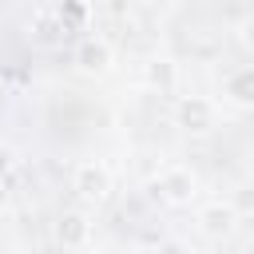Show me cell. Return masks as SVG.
<instances>
[{"mask_svg": "<svg viewBox=\"0 0 254 254\" xmlns=\"http://www.w3.org/2000/svg\"><path fill=\"white\" fill-rule=\"evenodd\" d=\"M155 194L167 202V206H190L198 198V175L190 167H167L159 179H155Z\"/></svg>", "mask_w": 254, "mask_h": 254, "instance_id": "6da1fadb", "label": "cell"}, {"mask_svg": "<svg viewBox=\"0 0 254 254\" xmlns=\"http://www.w3.org/2000/svg\"><path fill=\"white\" fill-rule=\"evenodd\" d=\"M71 187H75V194H79L87 206H99V202L111 198V171H107L99 159H87V163L75 167Z\"/></svg>", "mask_w": 254, "mask_h": 254, "instance_id": "7a4b0ae2", "label": "cell"}, {"mask_svg": "<svg viewBox=\"0 0 254 254\" xmlns=\"http://www.w3.org/2000/svg\"><path fill=\"white\" fill-rule=\"evenodd\" d=\"M238 222H242V214L230 198H210L198 206V230L206 238H230L238 230Z\"/></svg>", "mask_w": 254, "mask_h": 254, "instance_id": "3957f363", "label": "cell"}, {"mask_svg": "<svg viewBox=\"0 0 254 254\" xmlns=\"http://www.w3.org/2000/svg\"><path fill=\"white\" fill-rule=\"evenodd\" d=\"M175 123L187 131V135H206L214 127V103L202 99V95H183L175 103Z\"/></svg>", "mask_w": 254, "mask_h": 254, "instance_id": "277c9868", "label": "cell"}, {"mask_svg": "<svg viewBox=\"0 0 254 254\" xmlns=\"http://www.w3.org/2000/svg\"><path fill=\"white\" fill-rule=\"evenodd\" d=\"M67 32H71V28H67V20H64L56 8H40V12H32V20H28V40H32L36 48H60Z\"/></svg>", "mask_w": 254, "mask_h": 254, "instance_id": "5b68a950", "label": "cell"}, {"mask_svg": "<svg viewBox=\"0 0 254 254\" xmlns=\"http://www.w3.org/2000/svg\"><path fill=\"white\" fill-rule=\"evenodd\" d=\"M111 64H115V52H111V44L107 40H79L75 44V67L83 71V75H107L111 71Z\"/></svg>", "mask_w": 254, "mask_h": 254, "instance_id": "8992f818", "label": "cell"}, {"mask_svg": "<svg viewBox=\"0 0 254 254\" xmlns=\"http://www.w3.org/2000/svg\"><path fill=\"white\" fill-rule=\"evenodd\" d=\"M56 242L67 246V250H79L91 242V218L87 210H64L60 222H56Z\"/></svg>", "mask_w": 254, "mask_h": 254, "instance_id": "52a82bcc", "label": "cell"}, {"mask_svg": "<svg viewBox=\"0 0 254 254\" xmlns=\"http://www.w3.org/2000/svg\"><path fill=\"white\" fill-rule=\"evenodd\" d=\"M143 83H147L151 91H159V95H171V91L179 87V64L167 60V56H151V60L143 64Z\"/></svg>", "mask_w": 254, "mask_h": 254, "instance_id": "ba28073f", "label": "cell"}, {"mask_svg": "<svg viewBox=\"0 0 254 254\" xmlns=\"http://www.w3.org/2000/svg\"><path fill=\"white\" fill-rule=\"evenodd\" d=\"M222 95L234 107H254V67H234L222 83Z\"/></svg>", "mask_w": 254, "mask_h": 254, "instance_id": "9c48e42d", "label": "cell"}, {"mask_svg": "<svg viewBox=\"0 0 254 254\" xmlns=\"http://www.w3.org/2000/svg\"><path fill=\"white\" fill-rule=\"evenodd\" d=\"M238 44H242L246 52H254V12L238 20Z\"/></svg>", "mask_w": 254, "mask_h": 254, "instance_id": "30bf717a", "label": "cell"}, {"mask_svg": "<svg viewBox=\"0 0 254 254\" xmlns=\"http://www.w3.org/2000/svg\"><path fill=\"white\" fill-rule=\"evenodd\" d=\"M60 16H64V20H67V28H71V20H83V16H87V4H79V0H75V4H64V8H60Z\"/></svg>", "mask_w": 254, "mask_h": 254, "instance_id": "8fae6325", "label": "cell"}, {"mask_svg": "<svg viewBox=\"0 0 254 254\" xmlns=\"http://www.w3.org/2000/svg\"><path fill=\"white\" fill-rule=\"evenodd\" d=\"M8 206H12V183L0 175V210H8Z\"/></svg>", "mask_w": 254, "mask_h": 254, "instance_id": "7c38bea8", "label": "cell"}, {"mask_svg": "<svg viewBox=\"0 0 254 254\" xmlns=\"http://www.w3.org/2000/svg\"><path fill=\"white\" fill-rule=\"evenodd\" d=\"M8 167H12V151L0 147V175H8Z\"/></svg>", "mask_w": 254, "mask_h": 254, "instance_id": "4fadbf2b", "label": "cell"}, {"mask_svg": "<svg viewBox=\"0 0 254 254\" xmlns=\"http://www.w3.org/2000/svg\"><path fill=\"white\" fill-rule=\"evenodd\" d=\"M139 4H155V0H139Z\"/></svg>", "mask_w": 254, "mask_h": 254, "instance_id": "5bb4252c", "label": "cell"}]
</instances>
